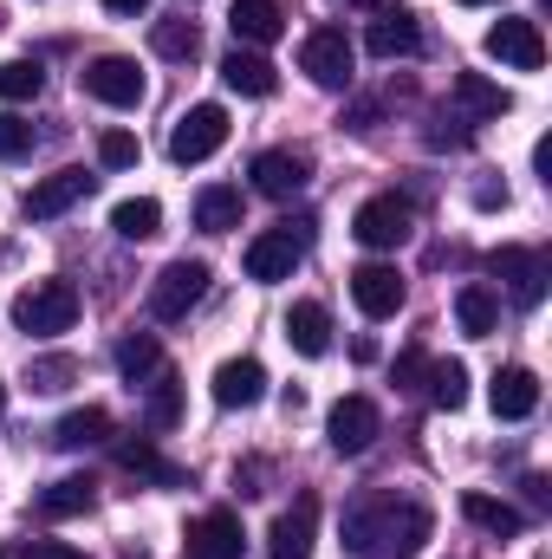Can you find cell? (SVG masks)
Segmentation results:
<instances>
[{
  "label": "cell",
  "instance_id": "30",
  "mask_svg": "<svg viewBox=\"0 0 552 559\" xmlns=\"http://www.w3.org/2000/svg\"><path fill=\"white\" fill-rule=\"evenodd\" d=\"M105 436H111V411H98V404H85V411L59 417V429H52V442H59V449H98Z\"/></svg>",
  "mask_w": 552,
  "mask_h": 559
},
{
  "label": "cell",
  "instance_id": "7",
  "mask_svg": "<svg viewBox=\"0 0 552 559\" xmlns=\"http://www.w3.org/2000/svg\"><path fill=\"white\" fill-rule=\"evenodd\" d=\"M416 228V209L404 195H371L358 215H351V235L364 241V248H404Z\"/></svg>",
  "mask_w": 552,
  "mask_h": 559
},
{
  "label": "cell",
  "instance_id": "10",
  "mask_svg": "<svg viewBox=\"0 0 552 559\" xmlns=\"http://www.w3.org/2000/svg\"><path fill=\"white\" fill-rule=\"evenodd\" d=\"M481 46H488V59H501V66H514V72H540V66H547V39H540L533 20H494Z\"/></svg>",
  "mask_w": 552,
  "mask_h": 559
},
{
  "label": "cell",
  "instance_id": "36",
  "mask_svg": "<svg viewBox=\"0 0 552 559\" xmlns=\"http://www.w3.org/2000/svg\"><path fill=\"white\" fill-rule=\"evenodd\" d=\"M137 156H143V143L131 138V131H105V138H98V163H105V169H137Z\"/></svg>",
  "mask_w": 552,
  "mask_h": 559
},
{
  "label": "cell",
  "instance_id": "18",
  "mask_svg": "<svg viewBox=\"0 0 552 559\" xmlns=\"http://www.w3.org/2000/svg\"><path fill=\"white\" fill-rule=\"evenodd\" d=\"M488 404H494V417H501V423H527L533 411H540V378H533L527 365H507V371L494 378Z\"/></svg>",
  "mask_w": 552,
  "mask_h": 559
},
{
  "label": "cell",
  "instance_id": "17",
  "mask_svg": "<svg viewBox=\"0 0 552 559\" xmlns=\"http://www.w3.org/2000/svg\"><path fill=\"white\" fill-rule=\"evenodd\" d=\"M286 345H292L299 358H325V352H332V312H325L319 299H292V306H286Z\"/></svg>",
  "mask_w": 552,
  "mask_h": 559
},
{
  "label": "cell",
  "instance_id": "31",
  "mask_svg": "<svg viewBox=\"0 0 552 559\" xmlns=\"http://www.w3.org/2000/svg\"><path fill=\"white\" fill-rule=\"evenodd\" d=\"M111 228H118L124 241H149V235H163V202H156V195H131V202H118V209H111Z\"/></svg>",
  "mask_w": 552,
  "mask_h": 559
},
{
  "label": "cell",
  "instance_id": "13",
  "mask_svg": "<svg viewBox=\"0 0 552 559\" xmlns=\"http://www.w3.org/2000/svg\"><path fill=\"white\" fill-rule=\"evenodd\" d=\"M305 182H312V156H305V150H261V156H254V189H261V195L292 202Z\"/></svg>",
  "mask_w": 552,
  "mask_h": 559
},
{
  "label": "cell",
  "instance_id": "11",
  "mask_svg": "<svg viewBox=\"0 0 552 559\" xmlns=\"http://www.w3.org/2000/svg\"><path fill=\"white\" fill-rule=\"evenodd\" d=\"M92 182H98V176H85V169H52L46 182H33V189H26V202H20V209H26V222H52V215H65L72 202H85V195H92Z\"/></svg>",
  "mask_w": 552,
  "mask_h": 559
},
{
  "label": "cell",
  "instance_id": "34",
  "mask_svg": "<svg viewBox=\"0 0 552 559\" xmlns=\"http://www.w3.org/2000/svg\"><path fill=\"white\" fill-rule=\"evenodd\" d=\"M149 423H156V429H176V423H182V384H176L169 365H163L156 384H149Z\"/></svg>",
  "mask_w": 552,
  "mask_h": 559
},
{
  "label": "cell",
  "instance_id": "41",
  "mask_svg": "<svg viewBox=\"0 0 552 559\" xmlns=\"http://www.w3.org/2000/svg\"><path fill=\"white\" fill-rule=\"evenodd\" d=\"M105 7H111V13H124V20H137V13L149 7V0H105Z\"/></svg>",
  "mask_w": 552,
  "mask_h": 559
},
{
  "label": "cell",
  "instance_id": "38",
  "mask_svg": "<svg viewBox=\"0 0 552 559\" xmlns=\"http://www.w3.org/2000/svg\"><path fill=\"white\" fill-rule=\"evenodd\" d=\"M33 150V124L20 118V111H0V156L13 163V156H26Z\"/></svg>",
  "mask_w": 552,
  "mask_h": 559
},
{
  "label": "cell",
  "instance_id": "39",
  "mask_svg": "<svg viewBox=\"0 0 552 559\" xmlns=\"http://www.w3.org/2000/svg\"><path fill=\"white\" fill-rule=\"evenodd\" d=\"M422 378H429V358H422V352H404V358H397V391H416V384H422Z\"/></svg>",
  "mask_w": 552,
  "mask_h": 559
},
{
  "label": "cell",
  "instance_id": "43",
  "mask_svg": "<svg viewBox=\"0 0 552 559\" xmlns=\"http://www.w3.org/2000/svg\"><path fill=\"white\" fill-rule=\"evenodd\" d=\"M345 7H377V0H345Z\"/></svg>",
  "mask_w": 552,
  "mask_h": 559
},
{
  "label": "cell",
  "instance_id": "35",
  "mask_svg": "<svg viewBox=\"0 0 552 559\" xmlns=\"http://www.w3.org/2000/svg\"><path fill=\"white\" fill-rule=\"evenodd\" d=\"M156 52L163 59H195L202 52V33H195V20H156Z\"/></svg>",
  "mask_w": 552,
  "mask_h": 559
},
{
  "label": "cell",
  "instance_id": "32",
  "mask_svg": "<svg viewBox=\"0 0 552 559\" xmlns=\"http://www.w3.org/2000/svg\"><path fill=\"white\" fill-rule=\"evenodd\" d=\"M39 92H46L39 59H7V66H0V98H7V105H33Z\"/></svg>",
  "mask_w": 552,
  "mask_h": 559
},
{
  "label": "cell",
  "instance_id": "25",
  "mask_svg": "<svg viewBox=\"0 0 552 559\" xmlns=\"http://www.w3.org/2000/svg\"><path fill=\"white\" fill-rule=\"evenodd\" d=\"M195 228H202V235H235V228H241V189L208 182V189L195 195Z\"/></svg>",
  "mask_w": 552,
  "mask_h": 559
},
{
  "label": "cell",
  "instance_id": "22",
  "mask_svg": "<svg viewBox=\"0 0 552 559\" xmlns=\"http://www.w3.org/2000/svg\"><path fill=\"white\" fill-rule=\"evenodd\" d=\"M189 559H241V521L228 508H208L189 527Z\"/></svg>",
  "mask_w": 552,
  "mask_h": 559
},
{
  "label": "cell",
  "instance_id": "28",
  "mask_svg": "<svg viewBox=\"0 0 552 559\" xmlns=\"http://www.w3.org/2000/svg\"><path fill=\"white\" fill-rule=\"evenodd\" d=\"M118 371H124L131 391H149V384H156V371H163V345H156V332H131V338L118 345Z\"/></svg>",
  "mask_w": 552,
  "mask_h": 559
},
{
  "label": "cell",
  "instance_id": "45",
  "mask_svg": "<svg viewBox=\"0 0 552 559\" xmlns=\"http://www.w3.org/2000/svg\"><path fill=\"white\" fill-rule=\"evenodd\" d=\"M0 20H7V13H0Z\"/></svg>",
  "mask_w": 552,
  "mask_h": 559
},
{
  "label": "cell",
  "instance_id": "16",
  "mask_svg": "<svg viewBox=\"0 0 552 559\" xmlns=\"http://www.w3.org/2000/svg\"><path fill=\"white\" fill-rule=\"evenodd\" d=\"M299 241H286L279 228H267V235H254L248 241V254H241V267H248V280H261V286H274V280H292V267H299Z\"/></svg>",
  "mask_w": 552,
  "mask_h": 559
},
{
  "label": "cell",
  "instance_id": "2",
  "mask_svg": "<svg viewBox=\"0 0 552 559\" xmlns=\"http://www.w3.org/2000/svg\"><path fill=\"white\" fill-rule=\"evenodd\" d=\"M72 319H79V286L72 280H33L13 299V325L26 338H59V332H72Z\"/></svg>",
  "mask_w": 552,
  "mask_h": 559
},
{
  "label": "cell",
  "instance_id": "19",
  "mask_svg": "<svg viewBox=\"0 0 552 559\" xmlns=\"http://www.w3.org/2000/svg\"><path fill=\"white\" fill-rule=\"evenodd\" d=\"M455 105H461L468 124H488V118H507L514 111V92L494 85V79H481V72H455Z\"/></svg>",
  "mask_w": 552,
  "mask_h": 559
},
{
  "label": "cell",
  "instance_id": "8",
  "mask_svg": "<svg viewBox=\"0 0 552 559\" xmlns=\"http://www.w3.org/2000/svg\"><path fill=\"white\" fill-rule=\"evenodd\" d=\"M325 436H332L338 455H364V449L384 436V411H377L371 397H338L332 417H325Z\"/></svg>",
  "mask_w": 552,
  "mask_h": 559
},
{
  "label": "cell",
  "instance_id": "26",
  "mask_svg": "<svg viewBox=\"0 0 552 559\" xmlns=\"http://www.w3.org/2000/svg\"><path fill=\"white\" fill-rule=\"evenodd\" d=\"M92 501H98V481H92V475H59V481L39 495V514H46V521H72V514H92Z\"/></svg>",
  "mask_w": 552,
  "mask_h": 559
},
{
  "label": "cell",
  "instance_id": "9",
  "mask_svg": "<svg viewBox=\"0 0 552 559\" xmlns=\"http://www.w3.org/2000/svg\"><path fill=\"white\" fill-rule=\"evenodd\" d=\"M488 274L514 293V306H540L547 299V254H533V248H494Z\"/></svg>",
  "mask_w": 552,
  "mask_h": 559
},
{
  "label": "cell",
  "instance_id": "1",
  "mask_svg": "<svg viewBox=\"0 0 552 559\" xmlns=\"http://www.w3.org/2000/svg\"><path fill=\"white\" fill-rule=\"evenodd\" d=\"M429 508L422 501H397V495H371L345 514V547L358 559H416L429 540Z\"/></svg>",
  "mask_w": 552,
  "mask_h": 559
},
{
  "label": "cell",
  "instance_id": "24",
  "mask_svg": "<svg viewBox=\"0 0 552 559\" xmlns=\"http://www.w3.org/2000/svg\"><path fill=\"white\" fill-rule=\"evenodd\" d=\"M118 462H124L137 481H149V488H182V481H189V475H182L169 455H156V442H143V436H124V442H118Z\"/></svg>",
  "mask_w": 552,
  "mask_h": 559
},
{
  "label": "cell",
  "instance_id": "4",
  "mask_svg": "<svg viewBox=\"0 0 552 559\" xmlns=\"http://www.w3.org/2000/svg\"><path fill=\"white\" fill-rule=\"evenodd\" d=\"M202 293H208V261H169L149 280V319L176 325V319H189L202 306Z\"/></svg>",
  "mask_w": 552,
  "mask_h": 559
},
{
  "label": "cell",
  "instance_id": "14",
  "mask_svg": "<svg viewBox=\"0 0 552 559\" xmlns=\"http://www.w3.org/2000/svg\"><path fill=\"white\" fill-rule=\"evenodd\" d=\"M351 299H358L364 319H397V312H404V274L384 267V261H364V267L351 274Z\"/></svg>",
  "mask_w": 552,
  "mask_h": 559
},
{
  "label": "cell",
  "instance_id": "40",
  "mask_svg": "<svg viewBox=\"0 0 552 559\" xmlns=\"http://www.w3.org/2000/svg\"><path fill=\"white\" fill-rule=\"evenodd\" d=\"M20 559H85L79 547H65V540H26V554Z\"/></svg>",
  "mask_w": 552,
  "mask_h": 559
},
{
  "label": "cell",
  "instance_id": "20",
  "mask_svg": "<svg viewBox=\"0 0 552 559\" xmlns=\"http://www.w3.org/2000/svg\"><path fill=\"white\" fill-rule=\"evenodd\" d=\"M364 46H371L377 59H410L416 46H422V26H416V13H410V7H384V13L371 20Z\"/></svg>",
  "mask_w": 552,
  "mask_h": 559
},
{
  "label": "cell",
  "instance_id": "15",
  "mask_svg": "<svg viewBox=\"0 0 552 559\" xmlns=\"http://www.w3.org/2000/svg\"><path fill=\"white\" fill-rule=\"evenodd\" d=\"M208 391H215L221 411H254L267 397V371H261V358H228V365H215Z\"/></svg>",
  "mask_w": 552,
  "mask_h": 559
},
{
  "label": "cell",
  "instance_id": "5",
  "mask_svg": "<svg viewBox=\"0 0 552 559\" xmlns=\"http://www.w3.org/2000/svg\"><path fill=\"white\" fill-rule=\"evenodd\" d=\"M79 85H85L98 105H111V111H137L143 92H149V85H143V66L124 59V52H98V59L79 72Z\"/></svg>",
  "mask_w": 552,
  "mask_h": 559
},
{
  "label": "cell",
  "instance_id": "3",
  "mask_svg": "<svg viewBox=\"0 0 552 559\" xmlns=\"http://www.w3.org/2000/svg\"><path fill=\"white\" fill-rule=\"evenodd\" d=\"M299 72H305L312 85H325V92H345L351 72H358V46L345 39V26H319V33H305V46H299Z\"/></svg>",
  "mask_w": 552,
  "mask_h": 559
},
{
  "label": "cell",
  "instance_id": "23",
  "mask_svg": "<svg viewBox=\"0 0 552 559\" xmlns=\"http://www.w3.org/2000/svg\"><path fill=\"white\" fill-rule=\"evenodd\" d=\"M228 26H235L241 46H274L279 33H286V13H279V0H235Z\"/></svg>",
  "mask_w": 552,
  "mask_h": 559
},
{
  "label": "cell",
  "instance_id": "27",
  "mask_svg": "<svg viewBox=\"0 0 552 559\" xmlns=\"http://www.w3.org/2000/svg\"><path fill=\"white\" fill-rule=\"evenodd\" d=\"M461 514H468L481 534H494V540H514V534L527 527V514H520V508H507V501H494V495H481V488H468V495H461Z\"/></svg>",
  "mask_w": 552,
  "mask_h": 559
},
{
  "label": "cell",
  "instance_id": "44",
  "mask_svg": "<svg viewBox=\"0 0 552 559\" xmlns=\"http://www.w3.org/2000/svg\"><path fill=\"white\" fill-rule=\"evenodd\" d=\"M0 411H7V384H0Z\"/></svg>",
  "mask_w": 552,
  "mask_h": 559
},
{
  "label": "cell",
  "instance_id": "37",
  "mask_svg": "<svg viewBox=\"0 0 552 559\" xmlns=\"http://www.w3.org/2000/svg\"><path fill=\"white\" fill-rule=\"evenodd\" d=\"M72 378H79V365H72V358H33V371H26V384H33V391H65Z\"/></svg>",
  "mask_w": 552,
  "mask_h": 559
},
{
  "label": "cell",
  "instance_id": "29",
  "mask_svg": "<svg viewBox=\"0 0 552 559\" xmlns=\"http://www.w3.org/2000/svg\"><path fill=\"white\" fill-rule=\"evenodd\" d=\"M455 325H461L468 338H488V332L501 325V299H494L488 286H461V293H455Z\"/></svg>",
  "mask_w": 552,
  "mask_h": 559
},
{
  "label": "cell",
  "instance_id": "42",
  "mask_svg": "<svg viewBox=\"0 0 552 559\" xmlns=\"http://www.w3.org/2000/svg\"><path fill=\"white\" fill-rule=\"evenodd\" d=\"M461 7H494V0H461Z\"/></svg>",
  "mask_w": 552,
  "mask_h": 559
},
{
  "label": "cell",
  "instance_id": "21",
  "mask_svg": "<svg viewBox=\"0 0 552 559\" xmlns=\"http://www.w3.org/2000/svg\"><path fill=\"white\" fill-rule=\"evenodd\" d=\"M221 85L241 92V98H274L279 72H274V59H261L254 46H235V52L221 59Z\"/></svg>",
  "mask_w": 552,
  "mask_h": 559
},
{
  "label": "cell",
  "instance_id": "33",
  "mask_svg": "<svg viewBox=\"0 0 552 559\" xmlns=\"http://www.w3.org/2000/svg\"><path fill=\"white\" fill-rule=\"evenodd\" d=\"M429 397H435V411H461L468 404V365H455V358L429 365Z\"/></svg>",
  "mask_w": 552,
  "mask_h": 559
},
{
  "label": "cell",
  "instance_id": "6",
  "mask_svg": "<svg viewBox=\"0 0 552 559\" xmlns=\"http://www.w3.org/2000/svg\"><path fill=\"white\" fill-rule=\"evenodd\" d=\"M221 143H228V111L221 105H189L176 118V131H169V156L189 169V163H208Z\"/></svg>",
  "mask_w": 552,
  "mask_h": 559
},
{
  "label": "cell",
  "instance_id": "12",
  "mask_svg": "<svg viewBox=\"0 0 552 559\" xmlns=\"http://www.w3.org/2000/svg\"><path fill=\"white\" fill-rule=\"evenodd\" d=\"M312 540H319V501L299 495L274 527H267V559H312Z\"/></svg>",
  "mask_w": 552,
  "mask_h": 559
}]
</instances>
